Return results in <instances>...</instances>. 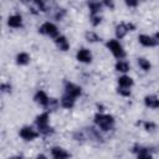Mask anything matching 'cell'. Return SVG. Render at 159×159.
Returning <instances> with one entry per match:
<instances>
[{
  "label": "cell",
  "instance_id": "cell-13",
  "mask_svg": "<svg viewBox=\"0 0 159 159\" xmlns=\"http://www.w3.org/2000/svg\"><path fill=\"white\" fill-rule=\"evenodd\" d=\"M144 103L149 108H153V109L159 108V98H157L155 96H147L144 98Z\"/></svg>",
  "mask_w": 159,
  "mask_h": 159
},
{
  "label": "cell",
  "instance_id": "cell-28",
  "mask_svg": "<svg viewBox=\"0 0 159 159\" xmlns=\"http://www.w3.org/2000/svg\"><path fill=\"white\" fill-rule=\"evenodd\" d=\"M154 40H155V43L158 45V43H159V32H157V34L154 35Z\"/></svg>",
  "mask_w": 159,
  "mask_h": 159
},
{
  "label": "cell",
  "instance_id": "cell-24",
  "mask_svg": "<svg viewBox=\"0 0 159 159\" xmlns=\"http://www.w3.org/2000/svg\"><path fill=\"white\" fill-rule=\"evenodd\" d=\"M118 93L124 96V97H128V96H130V89L129 88H124V87H119L118 88Z\"/></svg>",
  "mask_w": 159,
  "mask_h": 159
},
{
  "label": "cell",
  "instance_id": "cell-6",
  "mask_svg": "<svg viewBox=\"0 0 159 159\" xmlns=\"http://www.w3.org/2000/svg\"><path fill=\"white\" fill-rule=\"evenodd\" d=\"M20 137L25 140H34L35 138L39 137V133L36 130H34L31 127H24L20 130Z\"/></svg>",
  "mask_w": 159,
  "mask_h": 159
},
{
  "label": "cell",
  "instance_id": "cell-15",
  "mask_svg": "<svg viewBox=\"0 0 159 159\" xmlns=\"http://www.w3.org/2000/svg\"><path fill=\"white\" fill-rule=\"evenodd\" d=\"M61 106L65 107V108H72L75 106V98L68 96V94H65L61 98Z\"/></svg>",
  "mask_w": 159,
  "mask_h": 159
},
{
  "label": "cell",
  "instance_id": "cell-8",
  "mask_svg": "<svg viewBox=\"0 0 159 159\" xmlns=\"http://www.w3.org/2000/svg\"><path fill=\"white\" fill-rule=\"evenodd\" d=\"M76 57H77V60L80 62H83V63H89L92 61V55H91V52L87 48H81L77 52Z\"/></svg>",
  "mask_w": 159,
  "mask_h": 159
},
{
  "label": "cell",
  "instance_id": "cell-31",
  "mask_svg": "<svg viewBox=\"0 0 159 159\" xmlns=\"http://www.w3.org/2000/svg\"><path fill=\"white\" fill-rule=\"evenodd\" d=\"M11 159H24L22 157H14V158H11Z\"/></svg>",
  "mask_w": 159,
  "mask_h": 159
},
{
  "label": "cell",
  "instance_id": "cell-5",
  "mask_svg": "<svg viewBox=\"0 0 159 159\" xmlns=\"http://www.w3.org/2000/svg\"><path fill=\"white\" fill-rule=\"evenodd\" d=\"M134 29H135V26L133 24H124V22H122V24L116 26V36L118 39H122V37H124L127 35L128 31H133Z\"/></svg>",
  "mask_w": 159,
  "mask_h": 159
},
{
  "label": "cell",
  "instance_id": "cell-3",
  "mask_svg": "<svg viewBox=\"0 0 159 159\" xmlns=\"http://www.w3.org/2000/svg\"><path fill=\"white\" fill-rule=\"evenodd\" d=\"M39 32L45 34V35H47V36H50V37H56V39L58 37V30H57V26H56L55 24L50 22V21L42 24L41 27L39 29Z\"/></svg>",
  "mask_w": 159,
  "mask_h": 159
},
{
  "label": "cell",
  "instance_id": "cell-22",
  "mask_svg": "<svg viewBox=\"0 0 159 159\" xmlns=\"http://www.w3.org/2000/svg\"><path fill=\"white\" fill-rule=\"evenodd\" d=\"M86 39H87V41H89V42H97V41H99L98 35H97L96 32H92V31L86 32Z\"/></svg>",
  "mask_w": 159,
  "mask_h": 159
},
{
  "label": "cell",
  "instance_id": "cell-18",
  "mask_svg": "<svg viewBox=\"0 0 159 159\" xmlns=\"http://www.w3.org/2000/svg\"><path fill=\"white\" fill-rule=\"evenodd\" d=\"M88 7H89V10H91V15H97V14L99 12L101 7H102V4H101V2H96V1L88 2Z\"/></svg>",
  "mask_w": 159,
  "mask_h": 159
},
{
  "label": "cell",
  "instance_id": "cell-7",
  "mask_svg": "<svg viewBox=\"0 0 159 159\" xmlns=\"http://www.w3.org/2000/svg\"><path fill=\"white\" fill-rule=\"evenodd\" d=\"M65 89H66V94H68V96H71V97H73V98L81 96V93H82L81 87L77 86V84H75V83H71V82H67V83H66Z\"/></svg>",
  "mask_w": 159,
  "mask_h": 159
},
{
  "label": "cell",
  "instance_id": "cell-11",
  "mask_svg": "<svg viewBox=\"0 0 159 159\" xmlns=\"http://www.w3.org/2000/svg\"><path fill=\"white\" fill-rule=\"evenodd\" d=\"M35 101L39 103V104H41V106H48V103H50V98H48V96L43 92V91H37L36 92V94H35Z\"/></svg>",
  "mask_w": 159,
  "mask_h": 159
},
{
  "label": "cell",
  "instance_id": "cell-26",
  "mask_svg": "<svg viewBox=\"0 0 159 159\" xmlns=\"http://www.w3.org/2000/svg\"><path fill=\"white\" fill-rule=\"evenodd\" d=\"M1 89H2V92H10L11 91V86L6 84V83H2L1 84Z\"/></svg>",
  "mask_w": 159,
  "mask_h": 159
},
{
  "label": "cell",
  "instance_id": "cell-10",
  "mask_svg": "<svg viewBox=\"0 0 159 159\" xmlns=\"http://www.w3.org/2000/svg\"><path fill=\"white\" fill-rule=\"evenodd\" d=\"M7 25L11 26V27H15V29L21 27L22 26V17H21V15H19V14L11 15L7 19Z\"/></svg>",
  "mask_w": 159,
  "mask_h": 159
},
{
  "label": "cell",
  "instance_id": "cell-1",
  "mask_svg": "<svg viewBox=\"0 0 159 159\" xmlns=\"http://www.w3.org/2000/svg\"><path fill=\"white\" fill-rule=\"evenodd\" d=\"M94 122L96 124L102 129V130H108L112 128V125L114 124V118L109 114H102V113H97L94 116Z\"/></svg>",
  "mask_w": 159,
  "mask_h": 159
},
{
  "label": "cell",
  "instance_id": "cell-20",
  "mask_svg": "<svg viewBox=\"0 0 159 159\" xmlns=\"http://www.w3.org/2000/svg\"><path fill=\"white\" fill-rule=\"evenodd\" d=\"M138 65H139V67H140L142 70H144V71H149V70H150V67H152L150 62H149L148 60L143 58V57L138 58Z\"/></svg>",
  "mask_w": 159,
  "mask_h": 159
},
{
  "label": "cell",
  "instance_id": "cell-4",
  "mask_svg": "<svg viewBox=\"0 0 159 159\" xmlns=\"http://www.w3.org/2000/svg\"><path fill=\"white\" fill-rule=\"evenodd\" d=\"M107 47H108L109 51H111L116 57H118V58H122V57L125 56V52H124L122 45H120L117 40H109V41L107 42Z\"/></svg>",
  "mask_w": 159,
  "mask_h": 159
},
{
  "label": "cell",
  "instance_id": "cell-16",
  "mask_svg": "<svg viewBox=\"0 0 159 159\" xmlns=\"http://www.w3.org/2000/svg\"><path fill=\"white\" fill-rule=\"evenodd\" d=\"M118 83L120 87H124V88H129L133 86V80L129 77V76H122L118 78Z\"/></svg>",
  "mask_w": 159,
  "mask_h": 159
},
{
  "label": "cell",
  "instance_id": "cell-30",
  "mask_svg": "<svg viewBox=\"0 0 159 159\" xmlns=\"http://www.w3.org/2000/svg\"><path fill=\"white\" fill-rule=\"evenodd\" d=\"M104 5L108 6V7H113V2H111V1H109V2H108V1H104Z\"/></svg>",
  "mask_w": 159,
  "mask_h": 159
},
{
  "label": "cell",
  "instance_id": "cell-17",
  "mask_svg": "<svg viewBox=\"0 0 159 159\" xmlns=\"http://www.w3.org/2000/svg\"><path fill=\"white\" fill-rule=\"evenodd\" d=\"M30 62V56L26 52H20L16 56V63L17 65H27Z\"/></svg>",
  "mask_w": 159,
  "mask_h": 159
},
{
  "label": "cell",
  "instance_id": "cell-21",
  "mask_svg": "<svg viewBox=\"0 0 159 159\" xmlns=\"http://www.w3.org/2000/svg\"><path fill=\"white\" fill-rule=\"evenodd\" d=\"M138 159H152V154L147 148H140L138 152Z\"/></svg>",
  "mask_w": 159,
  "mask_h": 159
},
{
  "label": "cell",
  "instance_id": "cell-12",
  "mask_svg": "<svg viewBox=\"0 0 159 159\" xmlns=\"http://www.w3.org/2000/svg\"><path fill=\"white\" fill-rule=\"evenodd\" d=\"M138 40H139V42H140L143 46H145V47H152V46H155V45H157L154 37L148 36V35H139Z\"/></svg>",
  "mask_w": 159,
  "mask_h": 159
},
{
  "label": "cell",
  "instance_id": "cell-2",
  "mask_svg": "<svg viewBox=\"0 0 159 159\" xmlns=\"http://www.w3.org/2000/svg\"><path fill=\"white\" fill-rule=\"evenodd\" d=\"M35 123H36V125L39 127V130H40L41 133H43V134H51V133H52L51 127H48V113H47V112L40 114V116L36 118Z\"/></svg>",
  "mask_w": 159,
  "mask_h": 159
},
{
  "label": "cell",
  "instance_id": "cell-25",
  "mask_svg": "<svg viewBox=\"0 0 159 159\" xmlns=\"http://www.w3.org/2000/svg\"><path fill=\"white\" fill-rule=\"evenodd\" d=\"M144 128L147 130H153V129H155V124L153 122H145L144 123Z\"/></svg>",
  "mask_w": 159,
  "mask_h": 159
},
{
  "label": "cell",
  "instance_id": "cell-14",
  "mask_svg": "<svg viewBox=\"0 0 159 159\" xmlns=\"http://www.w3.org/2000/svg\"><path fill=\"white\" fill-rule=\"evenodd\" d=\"M55 42H56L57 47H58L61 51H67V50L70 48V43H68V41H67V39H66L65 36H58V37L55 40Z\"/></svg>",
  "mask_w": 159,
  "mask_h": 159
},
{
  "label": "cell",
  "instance_id": "cell-29",
  "mask_svg": "<svg viewBox=\"0 0 159 159\" xmlns=\"http://www.w3.org/2000/svg\"><path fill=\"white\" fill-rule=\"evenodd\" d=\"M36 159H47V157L43 155V154H39V155L36 157Z\"/></svg>",
  "mask_w": 159,
  "mask_h": 159
},
{
  "label": "cell",
  "instance_id": "cell-19",
  "mask_svg": "<svg viewBox=\"0 0 159 159\" xmlns=\"http://www.w3.org/2000/svg\"><path fill=\"white\" fill-rule=\"evenodd\" d=\"M116 70L119 72H128L129 71V63L127 61H118L116 63Z\"/></svg>",
  "mask_w": 159,
  "mask_h": 159
},
{
  "label": "cell",
  "instance_id": "cell-9",
  "mask_svg": "<svg viewBox=\"0 0 159 159\" xmlns=\"http://www.w3.org/2000/svg\"><path fill=\"white\" fill-rule=\"evenodd\" d=\"M51 154H52L53 159H67L70 157V153L60 147H53L51 150Z\"/></svg>",
  "mask_w": 159,
  "mask_h": 159
},
{
  "label": "cell",
  "instance_id": "cell-23",
  "mask_svg": "<svg viewBox=\"0 0 159 159\" xmlns=\"http://www.w3.org/2000/svg\"><path fill=\"white\" fill-rule=\"evenodd\" d=\"M91 22L93 26H97L101 24V16L99 15H91Z\"/></svg>",
  "mask_w": 159,
  "mask_h": 159
},
{
  "label": "cell",
  "instance_id": "cell-27",
  "mask_svg": "<svg viewBox=\"0 0 159 159\" xmlns=\"http://www.w3.org/2000/svg\"><path fill=\"white\" fill-rule=\"evenodd\" d=\"M125 5L127 6H137L138 1H125Z\"/></svg>",
  "mask_w": 159,
  "mask_h": 159
}]
</instances>
